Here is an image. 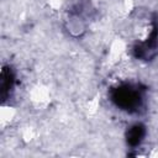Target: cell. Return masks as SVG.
<instances>
[{"label": "cell", "mask_w": 158, "mask_h": 158, "mask_svg": "<svg viewBox=\"0 0 158 158\" xmlns=\"http://www.w3.org/2000/svg\"><path fill=\"white\" fill-rule=\"evenodd\" d=\"M112 100L116 102L117 106L131 111L139 106L141 96L137 90L130 86H121L115 89V91L112 93Z\"/></svg>", "instance_id": "obj_1"}, {"label": "cell", "mask_w": 158, "mask_h": 158, "mask_svg": "<svg viewBox=\"0 0 158 158\" xmlns=\"http://www.w3.org/2000/svg\"><path fill=\"white\" fill-rule=\"evenodd\" d=\"M143 136H144V128H143V126L136 125V126L131 127V130L128 131V133H127V142L131 146H137L142 141Z\"/></svg>", "instance_id": "obj_2"}, {"label": "cell", "mask_w": 158, "mask_h": 158, "mask_svg": "<svg viewBox=\"0 0 158 158\" xmlns=\"http://www.w3.org/2000/svg\"><path fill=\"white\" fill-rule=\"evenodd\" d=\"M12 84V74L10 72V69H4L1 73V93L2 96H5L6 91L11 88Z\"/></svg>", "instance_id": "obj_3"}]
</instances>
